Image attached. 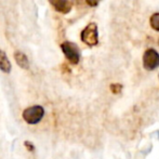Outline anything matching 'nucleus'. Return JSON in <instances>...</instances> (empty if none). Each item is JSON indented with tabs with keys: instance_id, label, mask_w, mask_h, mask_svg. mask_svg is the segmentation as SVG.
<instances>
[{
	"instance_id": "nucleus-6",
	"label": "nucleus",
	"mask_w": 159,
	"mask_h": 159,
	"mask_svg": "<svg viewBox=\"0 0 159 159\" xmlns=\"http://www.w3.org/2000/svg\"><path fill=\"white\" fill-rule=\"evenodd\" d=\"M14 59L16 64L20 67H22L23 69H28L30 68V61H28V57L24 54L21 51H16L14 52Z\"/></svg>"
},
{
	"instance_id": "nucleus-10",
	"label": "nucleus",
	"mask_w": 159,
	"mask_h": 159,
	"mask_svg": "<svg viewBox=\"0 0 159 159\" xmlns=\"http://www.w3.org/2000/svg\"><path fill=\"white\" fill-rule=\"evenodd\" d=\"M101 0H86L87 4L90 7H96L98 3H100Z\"/></svg>"
},
{
	"instance_id": "nucleus-8",
	"label": "nucleus",
	"mask_w": 159,
	"mask_h": 159,
	"mask_svg": "<svg viewBox=\"0 0 159 159\" xmlns=\"http://www.w3.org/2000/svg\"><path fill=\"white\" fill-rule=\"evenodd\" d=\"M149 24H151L152 28L155 30L156 32H159V12L154 13L149 19Z\"/></svg>"
},
{
	"instance_id": "nucleus-3",
	"label": "nucleus",
	"mask_w": 159,
	"mask_h": 159,
	"mask_svg": "<svg viewBox=\"0 0 159 159\" xmlns=\"http://www.w3.org/2000/svg\"><path fill=\"white\" fill-rule=\"evenodd\" d=\"M44 115V111L41 106L35 105V106L28 107L23 111V118L27 124L36 125L42 119Z\"/></svg>"
},
{
	"instance_id": "nucleus-4",
	"label": "nucleus",
	"mask_w": 159,
	"mask_h": 159,
	"mask_svg": "<svg viewBox=\"0 0 159 159\" xmlns=\"http://www.w3.org/2000/svg\"><path fill=\"white\" fill-rule=\"evenodd\" d=\"M143 67L146 70H155L159 67V53L155 49L149 48L143 54Z\"/></svg>"
},
{
	"instance_id": "nucleus-9",
	"label": "nucleus",
	"mask_w": 159,
	"mask_h": 159,
	"mask_svg": "<svg viewBox=\"0 0 159 159\" xmlns=\"http://www.w3.org/2000/svg\"><path fill=\"white\" fill-rule=\"evenodd\" d=\"M121 90H122V84H111V91L114 94H118V93L121 92Z\"/></svg>"
},
{
	"instance_id": "nucleus-5",
	"label": "nucleus",
	"mask_w": 159,
	"mask_h": 159,
	"mask_svg": "<svg viewBox=\"0 0 159 159\" xmlns=\"http://www.w3.org/2000/svg\"><path fill=\"white\" fill-rule=\"evenodd\" d=\"M53 8L61 13H68L71 10V2L69 0H49Z\"/></svg>"
},
{
	"instance_id": "nucleus-1",
	"label": "nucleus",
	"mask_w": 159,
	"mask_h": 159,
	"mask_svg": "<svg viewBox=\"0 0 159 159\" xmlns=\"http://www.w3.org/2000/svg\"><path fill=\"white\" fill-rule=\"evenodd\" d=\"M81 41L88 44L89 47H94L98 43V25L95 23H90L84 27L80 35Z\"/></svg>"
},
{
	"instance_id": "nucleus-11",
	"label": "nucleus",
	"mask_w": 159,
	"mask_h": 159,
	"mask_svg": "<svg viewBox=\"0 0 159 159\" xmlns=\"http://www.w3.org/2000/svg\"><path fill=\"white\" fill-rule=\"evenodd\" d=\"M25 146L30 147V151H34V146H33L32 144H30V142H25Z\"/></svg>"
},
{
	"instance_id": "nucleus-12",
	"label": "nucleus",
	"mask_w": 159,
	"mask_h": 159,
	"mask_svg": "<svg viewBox=\"0 0 159 159\" xmlns=\"http://www.w3.org/2000/svg\"><path fill=\"white\" fill-rule=\"evenodd\" d=\"M158 78H159V75H158Z\"/></svg>"
},
{
	"instance_id": "nucleus-2",
	"label": "nucleus",
	"mask_w": 159,
	"mask_h": 159,
	"mask_svg": "<svg viewBox=\"0 0 159 159\" xmlns=\"http://www.w3.org/2000/svg\"><path fill=\"white\" fill-rule=\"evenodd\" d=\"M61 49L63 51L66 59L71 64H78L80 60V50L78 46L74 42L65 41L61 44Z\"/></svg>"
},
{
	"instance_id": "nucleus-13",
	"label": "nucleus",
	"mask_w": 159,
	"mask_h": 159,
	"mask_svg": "<svg viewBox=\"0 0 159 159\" xmlns=\"http://www.w3.org/2000/svg\"><path fill=\"white\" fill-rule=\"evenodd\" d=\"M158 44H159V41H158Z\"/></svg>"
},
{
	"instance_id": "nucleus-7",
	"label": "nucleus",
	"mask_w": 159,
	"mask_h": 159,
	"mask_svg": "<svg viewBox=\"0 0 159 159\" xmlns=\"http://www.w3.org/2000/svg\"><path fill=\"white\" fill-rule=\"evenodd\" d=\"M0 70L7 74L11 71V63L7 54L2 50H0Z\"/></svg>"
}]
</instances>
